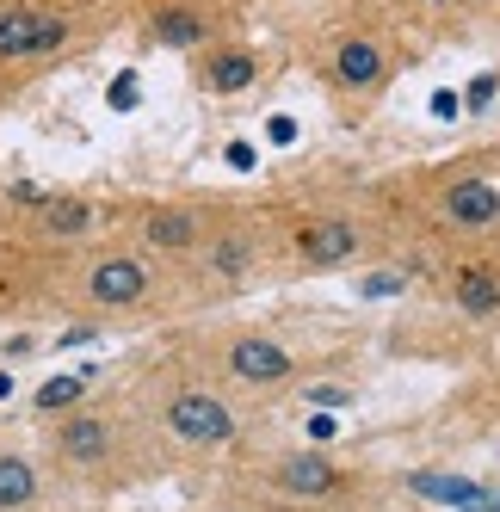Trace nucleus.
Here are the masks:
<instances>
[{
	"label": "nucleus",
	"instance_id": "obj_14",
	"mask_svg": "<svg viewBox=\"0 0 500 512\" xmlns=\"http://www.w3.org/2000/svg\"><path fill=\"white\" fill-rule=\"evenodd\" d=\"M198 266L217 278V284H235V278H247V266H254V241L247 235H235V229H210L204 235V247H198Z\"/></svg>",
	"mask_w": 500,
	"mask_h": 512
},
{
	"label": "nucleus",
	"instance_id": "obj_17",
	"mask_svg": "<svg viewBox=\"0 0 500 512\" xmlns=\"http://www.w3.org/2000/svg\"><path fill=\"white\" fill-rule=\"evenodd\" d=\"M389 13L396 19H414V25H463V19H476V0H389Z\"/></svg>",
	"mask_w": 500,
	"mask_h": 512
},
{
	"label": "nucleus",
	"instance_id": "obj_15",
	"mask_svg": "<svg viewBox=\"0 0 500 512\" xmlns=\"http://www.w3.org/2000/svg\"><path fill=\"white\" fill-rule=\"evenodd\" d=\"M38 494H44L38 463L19 457V451H0V512H25Z\"/></svg>",
	"mask_w": 500,
	"mask_h": 512
},
{
	"label": "nucleus",
	"instance_id": "obj_5",
	"mask_svg": "<svg viewBox=\"0 0 500 512\" xmlns=\"http://www.w3.org/2000/svg\"><path fill=\"white\" fill-rule=\"evenodd\" d=\"M192 81L210 93V99H241V93H254L266 81V50L254 38H241V31H229V38L217 44H204L192 56Z\"/></svg>",
	"mask_w": 500,
	"mask_h": 512
},
{
	"label": "nucleus",
	"instance_id": "obj_22",
	"mask_svg": "<svg viewBox=\"0 0 500 512\" xmlns=\"http://www.w3.org/2000/svg\"><path fill=\"white\" fill-rule=\"evenodd\" d=\"M112 7H130V13H142V7H149V0H112Z\"/></svg>",
	"mask_w": 500,
	"mask_h": 512
},
{
	"label": "nucleus",
	"instance_id": "obj_13",
	"mask_svg": "<svg viewBox=\"0 0 500 512\" xmlns=\"http://www.w3.org/2000/svg\"><path fill=\"white\" fill-rule=\"evenodd\" d=\"M31 210H38V229H44L50 241H81V235H93V223H99L93 198H75V192H50V198H38Z\"/></svg>",
	"mask_w": 500,
	"mask_h": 512
},
{
	"label": "nucleus",
	"instance_id": "obj_20",
	"mask_svg": "<svg viewBox=\"0 0 500 512\" xmlns=\"http://www.w3.org/2000/svg\"><path fill=\"white\" fill-rule=\"evenodd\" d=\"M359 290H365V297H396V290H402V272H371Z\"/></svg>",
	"mask_w": 500,
	"mask_h": 512
},
{
	"label": "nucleus",
	"instance_id": "obj_1",
	"mask_svg": "<svg viewBox=\"0 0 500 512\" xmlns=\"http://www.w3.org/2000/svg\"><path fill=\"white\" fill-rule=\"evenodd\" d=\"M303 50H309L315 81L334 99H352V105L383 99L389 81L402 75V56H408L396 13H340L321 31H309Z\"/></svg>",
	"mask_w": 500,
	"mask_h": 512
},
{
	"label": "nucleus",
	"instance_id": "obj_16",
	"mask_svg": "<svg viewBox=\"0 0 500 512\" xmlns=\"http://www.w3.org/2000/svg\"><path fill=\"white\" fill-rule=\"evenodd\" d=\"M451 297H457V309H463V315L488 321V315H500V278H494L488 266H463V272H457V284H451Z\"/></svg>",
	"mask_w": 500,
	"mask_h": 512
},
{
	"label": "nucleus",
	"instance_id": "obj_6",
	"mask_svg": "<svg viewBox=\"0 0 500 512\" xmlns=\"http://www.w3.org/2000/svg\"><path fill=\"white\" fill-rule=\"evenodd\" d=\"M223 364H229V377L247 383V389H278V383L297 377V352L284 340H272V334H235L223 346Z\"/></svg>",
	"mask_w": 500,
	"mask_h": 512
},
{
	"label": "nucleus",
	"instance_id": "obj_9",
	"mask_svg": "<svg viewBox=\"0 0 500 512\" xmlns=\"http://www.w3.org/2000/svg\"><path fill=\"white\" fill-rule=\"evenodd\" d=\"M365 253V229L352 216H315V223L297 229V260L309 272H334V266H352Z\"/></svg>",
	"mask_w": 500,
	"mask_h": 512
},
{
	"label": "nucleus",
	"instance_id": "obj_3",
	"mask_svg": "<svg viewBox=\"0 0 500 512\" xmlns=\"http://www.w3.org/2000/svg\"><path fill=\"white\" fill-rule=\"evenodd\" d=\"M155 297V266L142 260V253H99V260H87L81 272V303L99 309V315H124V309H142Z\"/></svg>",
	"mask_w": 500,
	"mask_h": 512
},
{
	"label": "nucleus",
	"instance_id": "obj_21",
	"mask_svg": "<svg viewBox=\"0 0 500 512\" xmlns=\"http://www.w3.org/2000/svg\"><path fill=\"white\" fill-rule=\"evenodd\" d=\"M476 19H488V25H500V0H476Z\"/></svg>",
	"mask_w": 500,
	"mask_h": 512
},
{
	"label": "nucleus",
	"instance_id": "obj_18",
	"mask_svg": "<svg viewBox=\"0 0 500 512\" xmlns=\"http://www.w3.org/2000/svg\"><path fill=\"white\" fill-rule=\"evenodd\" d=\"M38 408H50V414L81 408V377H50V383L38 389Z\"/></svg>",
	"mask_w": 500,
	"mask_h": 512
},
{
	"label": "nucleus",
	"instance_id": "obj_8",
	"mask_svg": "<svg viewBox=\"0 0 500 512\" xmlns=\"http://www.w3.org/2000/svg\"><path fill=\"white\" fill-rule=\"evenodd\" d=\"M204 235H210V223L192 204H155V210H142V247L161 253V260H198Z\"/></svg>",
	"mask_w": 500,
	"mask_h": 512
},
{
	"label": "nucleus",
	"instance_id": "obj_7",
	"mask_svg": "<svg viewBox=\"0 0 500 512\" xmlns=\"http://www.w3.org/2000/svg\"><path fill=\"white\" fill-rule=\"evenodd\" d=\"M50 445H56L62 469H99V463H112V451H118V426L105 414H93V408H68V420L56 426Z\"/></svg>",
	"mask_w": 500,
	"mask_h": 512
},
{
	"label": "nucleus",
	"instance_id": "obj_12",
	"mask_svg": "<svg viewBox=\"0 0 500 512\" xmlns=\"http://www.w3.org/2000/svg\"><path fill=\"white\" fill-rule=\"evenodd\" d=\"M38 19H44V0H0V75L7 81H19Z\"/></svg>",
	"mask_w": 500,
	"mask_h": 512
},
{
	"label": "nucleus",
	"instance_id": "obj_19",
	"mask_svg": "<svg viewBox=\"0 0 500 512\" xmlns=\"http://www.w3.org/2000/svg\"><path fill=\"white\" fill-rule=\"evenodd\" d=\"M303 401H309V408H352V389L346 383H309Z\"/></svg>",
	"mask_w": 500,
	"mask_h": 512
},
{
	"label": "nucleus",
	"instance_id": "obj_2",
	"mask_svg": "<svg viewBox=\"0 0 500 512\" xmlns=\"http://www.w3.org/2000/svg\"><path fill=\"white\" fill-rule=\"evenodd\" d=\"M136 19V38L149 50H180V56H198L204 44H217L235 31L223 0H149Z\"/></svg>",
	"mask_w": 500,
	"mask_h": 512
},
{
	"label": "nucleus",
	"instance_id": "obj_4",
	"mask_svg": "<svg viewBox=\"0 0 500 512\" xmlns=\"http://www.w3.org/2000/svg\"><path fill=\"white\" fill-rule=\"evenodd\" d=\"M161 420L167 432L180 438V445H198V451H217V445H235V408L217 395V389H204V383H180L167 401H161Z\"/></svg>",
	"mask_w": 500,
	"mask_h": 512
},
{
	"label": "nucleus",
	"instance_id": "obj_10",
	"mask_svg": "<svg viewBox=\"0 0 500 512\" xmlns=\"http://www.w3.org/2000/svg\"><path fill=\"white\" fill-rule=\"evenodd\" d=\"M340 463L334 457H321V451H284L278 463H272V488L284 494V500H334L340 494Z\"/></svg>",
	"mask_w": 500,
	"mask_h": 512
},
{
	"label": "nucleus",
	"instance_id": "obj_11",
	"mask_svg": "<svg viewBox=\"0 0 500 512\" xmlns=\"http://www.w3.org/2000/svg\"><path fill=\"white\" fill-rule=\"evenodd\" d=\"M439 216L451 229H494L500 223V186L494 179H482V173H463V179H451V186H439Z\"/></svg>",
	"mask_w": 500,
	"mask_h": 512
}]
</instances>
